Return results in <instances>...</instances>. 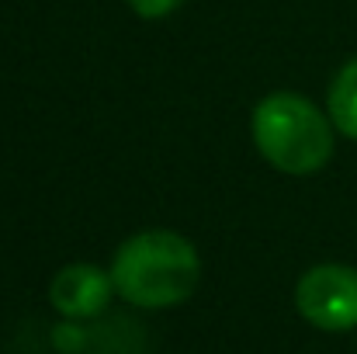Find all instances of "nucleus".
Returning <instances> with one entry per match:
<instances>
[{
  "mask_svg": "<svg viewBox=\"0 0 357 354\" xmlns=\"http://www.w3.org/2000/svg\"><path fill=\"white\" fill-rule=\"evenodd\" d=\"M112 281L125 302L142 309L181 306L202 281L195 243L170 230H146L125 239L112 260Z\"/></svg>",
  "mask_w": 357,
  "mask_h": 354,
  "instance_id": "obj_1",
  "label": "nucleus"
},
{
  "mask_svg": "<svg viewBox=\"0 0 357 354\" xmlns=\"http://www.w3.org/2000/svg\"><path fill=\"white\" fill-rule=\"evenodd\" d=\"M253 142L260 156L281 174H316L333 156V118L302 94H271L253 108Z\"/></svg>",
  "mask_w": 357,
  "mask_h": 354,
  "instance_id": "obj_2",
  "label": "nucleus"
},
{
  "mask_svg": "<svg viewBox=\"0 0 357 354\" xmlns=\"http://www.w3.org/2000/svg\"><path fill=\"white\" fill-rule=\"evenodd\" d=\"M295 306L302 320L319 330L344 334L357 327V271L347 264L309 267L295 285Z\"/></svg>",
  "mask_w": 357,
  "mask_h": 354,
  "instance_id": "obj_3",
  "label": "nucleus"
},
{
  "mask_svg": "<svg viewBox=\"0 0 357 354\" xmlns=\"http://www.w3.org/2000/svg\"><path fill=\"white\" fill-rule=\"evenodd\" d=\"M112 292H115L112 271H101L94 264H70L49 285L52 306L63 316H70V320L101 316L108 309V302H112Z\"/></svg>",
  "mask_w": 357,
  "mask_h": 354,
  "instance_id": "obj_4",
  "label": "nucleus"
},
{
  "mask_svg": "<svg viewBox=\"0 0 357 354\" xmlns=\"http://www.w3.org/2000/svg\"><path fill=\"white\" fill-rule=\"evenodd\" d=\"M326 108H330L333 125L340 128V135L357 139V59H351V63L333 77Z\"/></svg>",
  "mask_w": 357,
  "mask_h": 354,
  "instance_id": "obj_5",
  "label": "nucleus"
},
{
  "mask_svg": "<svg viewBox=\"0 0 357 354\" xmlns=\"http://www.w3.org/2000/svg\"><path fill=\"white\" fill-rule=\"evenodd\" d=\"M132 3V10L139 14V17H167L170 10H177L184 0H128Z\"/></svg>",
  "mask_w": 357,
  "mask_h": 354,
  "instance_id": "obj_6",
  "label": "nucleus"
}]
</instances>
